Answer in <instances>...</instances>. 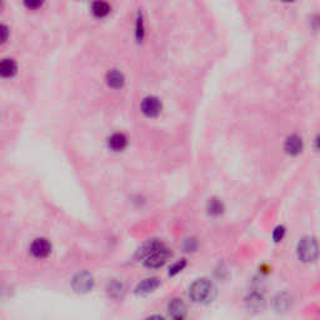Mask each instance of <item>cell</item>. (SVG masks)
I'll list each match as a JSON object with an SVG mask.
<instances>
[{
	"instance_id": "d4e9b609",
	"label": "cell",
	"mask_w": 320,
	"mask_h": 320,
	"mask_svg": "<svg viewBox=\"0 0 320 320\" xmlns=\"http://www.w3.org/2000/svg\"><path fill=\"white\" fill-rule=\"evenodd\" d=\"M284 2H293V0H284Z\"/></svg>"
},
{
	"instance_id": "30bf717a",
	"label": "cell",
	"mask_w": 320,
	"mask_h": 320,
	"mask_svg": "<svg viewBox=\"0 0 320 320\" xmlns=\"http://www.w3.org/2000/svg\"><path fill=\"white\" fill-rule=\"evenodd\" d=\"M168 311L171 318L183 319L186 315V306L184 301L179 298H174L169 301Z\"/></svg>"
},
{
	"instance_id": "6da1fadb",
	"label": "cell",
	"mask_w": 320,
	"mask_h": 320,
	"mask_svg": "<svg viewBox=\"0 0 320 320\" xmlns=\"http://www.w3.org/2000/svg\"><path fill=\"white\" fill-rule=\"evenodd\" d=\"M217 288L206 278L198 279L189 286V298L191 301L196 304H208L215 298Z\"/></svg>"
},
{
	"instance_id": "2e32d148",
	"label": "cell",
	"mask_w": 320,
	"mask_h": 320,
	"mask_svg": "<svg viewBox=\"0 0 320 320\" xmlns=\"http://www.w3.org/2000/svg\"><path fill=\"white\" fill-rule=\"evenodd\" d=\"M274 303H275V308L278 309L279 311L286 310V309L289 308V305H290V298H289L286 294H280V295L276 296Z\"/></svg>"
},
{
	"instance_id": "ac0fdd59",
	"label": "cell",
	"mask_w": 320,
	"mask_h": 320,
	"mask_svg": "<svg viewBox=\"0 0 320 320\" xmlns=\"http://www.w3.org/2000/svg\"><path fill=\"white\" fill-rule=\"evenodd\" d=\"M22 2L28 10H39L43 8L45 0H22Z\"/></svg>"
},
{
	"instance_id": "7a4b0ae2",
	"label": "cell",
	"mask_w": 320,
	"mask_h": 320,
	"mask_svg": "<svg viewBox=\"0 0 320 320\" xmlns=\"http://www.w3.org/2000/svg\"><path fill=\"white\" fill-rule=\"evenodd\" d=\"M296 253H298L299 260H301L303 263L315 262L316 258H318V242H316L315 238H303L298 243Z\"/></svg>"
},
{
	"instance_id": "ba28073f",
	"label": "cell",
	"mask_w": 320,
	"mask_h": 320,
	"mask_svg": "<svg viewBox=\"0 0 320 320\" xmlns=\"http://www.w3.org/2000/svg\"><path fill=\"white\" fill-rule=\"evenodd\" d=\"M160 285V279L157 276H152V278H147L144 280L140 281L135 288V293L138 295H148V294L153 293L158 286Z\"/></svg>"
},
{
	"instance_id": "52a82bcc",
	"label": "cell",
	"mask_w": 320,
	"mask_h": 320,
	"mask_svg": "<svg viewBox=\"0 0 320 320\" xmlns=\"http://www.w3.org/2000/svg\"><path fill=\"white\" fill-rule=\"evenodd\" d=\"M18 73V63L12 58L0 59V78L12 79Z\"/></svg>"
},
{
	"instance_id": "4fadbf2b",
	"label": "cell",
	"mask_w": 320,
	"mask_h": 320,
	"mask_svg": "<svg viewBox=\"0 0 320 320\" xmlns=\"http://www.w3.org/2000/svg\"><path fill=\"white\" fill-rule=\"evenodd\" d=\"M125 78L122 71L119 70H110L106 74V84L108 86L113 89H120L124 86Z\"/></svg>"
},
{
	"instance_id": "277c9868",
	"label": "cell",
	"mask_w": 320,
	"mask_h": 320,
	"mask_svg": "<svg viewBox=\"0 0 320 320\" xmlns=\"http://www.w3.org/2000/svg\"><path fill=\"white\" fill-rule=\"evenodd\" d=\"M94 286V278L88 271L79 273L75 278L73 279V289L76 293H88L93 289Z\"/></svg>"
},
{
	"instance_id": "9c48e42d",
	"label": "cell",
	"mask_w": 320,
	"mask_h": 320,
	"mask_svg": "<svg viewBox=\"0 0 320 320\" xmlns=\"http://www.w3.org/2000/svg\"><path fill=\"white\" fill-rule=\"evenodd\" d=\"M303 140L299 135H290V137L286 139L285 145H284V149H285L286 154L291 155V157H296V155L300 154L303 152Z\"/></svg>"
},
{
	"instance_id": "44dd1931",
	"label": "cell",
	"mask_w": 320,
	"mask_h": 320,
	"mask_svg": "<svg viewBox=\"0 0 320 320\" xmlns=\"http://www.w3.org/2000/svg\"><path fill=\"white\" fill-rule=\"evenodd\" d=\"M183 247L185 252H195L196 248H198V242H196L195 238H188L184 242Z\"/></svg>"
},
{
	"instance_id": "5b68a950",
	"label": "cell",
	"mask_w": 320,
	"mask_h": 320,
	"mask_svg": "<svg viewBox=\"0 0 320 320\" xmlns=\"http://www.w3.org/2000/svg\"><path fill=\"white\" fill-rule=\"evenodd\" d=\"M30 253L38 259H44L52 253V244L45 238H38L30 247Z\"/></svg>"
},
{
	"instance_id": "603a6c76",
	"label": "cell",
	"mask_w": 320,
	"mask_h": 320,
	"mask_svg": "<svg viewBox=\"0 0 320 320\" xmlns=\"http://www.w3.org/2000/svg\"><path fill=\"white\" fill-rule=\"evenodd\" d=\"M143 37H144V25H143V19L139 18L137 22V39L140 42Z\"/></svg>"
},
{
	"instance_id": "8992f818",
	"label": "cell",
	"mask_w": 320,
	"mask_h": 320,
	"mask_svg": "<svg viewBox=\"0 0 320 320\" xmlns=\"http://www.w3.org/2000/svg\"><path fill=\"white\" fill-rule=\"evenodd\" d=\"M161 103L155 96H147L142 101V112L143 114L149 118H155L161 113Z\"/></svg>"
},
{
	"instance_id": "9a60e30c",
	"label": "cell",
	"mask_w": 320,
	"mask_h": 320,
	"mask_svg": "<svg viewBox=\"0 0 320 320\" xmlns=\"http://www.w3.org/2000/svg\"><path fill=\"white\" fill-rule=\"evenodd\" d=\"M206 210H208V214L211 215V217H220L225 210L224 203L218 198L209 199L208 204H206Z\"/></svg>"
},
{
	"instance_id": "5bb4252c",
	"label": "cell",
	"mask_w": 320,
	"mask_h": 320,
	"mask_svg": "<svg viewBox=\"0 0 320 320\" xmlns=\"http://www.w3.org/2000/svg\"><path fill=\"white\" fill-rule=\"evenodd\" d=\"M161 247H164V244L160 242V240H157V239L149 240V242L145 243V244L143 245V247L140 248L139 250H138L137 257L138 258H147L148 255L152 254L153 252H155V250H158Z\"/></svg>"
},
{
	"instance_id": "e0dca14e",
	"label": "cell",
	"mask_w": 320,
	"mask_h": 320,
	"mask_svg": "<svg viewBox=\"0 0 320 320\" xmlns=\"http://www.w3.org/2000/svg\"><path fill=\"white\" fill-rule=\"evenodd\" d=\"M248 305H249V308H253V309H258V308H262L263 303H264V300H263V296L260 295V294H257V293H253L252 295L248 298L247 300Z\"/></svg>"
},
{
	"instance_id": "cb8c5ba5",
	"label": "cell",
	"mask_w": 320,
	"mask_h": 320,
	"mask_svg": "<svg viewBox=\"0 0 320 320\" xmlns=\"http://www.w3.org/2000/svg\"><path fill=\"white\" fill-rule=\"evenodd\" d=\"M4 8V0H0V10Z\"/></svg>"
},
{
	"instance_id": "3957f363",
	"label": "cell",
	"mask_w": 320,
	"mask_h": 320,
	"mask_svg": "<svg viewBox=\"0 0 320 320\" xmlns=\"http://www.w3.org/2000/svg\"><path fill=\"white\" fill-rule=\"evenodd\" d=\"M171 252L168 248L164 245V247L159 248L158 250L153 252L152 254L148 255L147 258H144V265L149 269H158L163 267L166 262L171 258Z\"/></svg>"
},
{
	"instance_id": "d6986e66",
	"label": "cell",
	"mask_w": 320,
	"mask_h": 320,
	"mask_svg": "<svg viewBox=\"0 0 320 320\" xmlns=\"http://www.w3.org/2000/svg\"><path fill=\"white\" fill-rule=\"evenodd\" d=\"M10 28L4 23H0V45L5 44L9 40Z\"/></svg>"
},
{
	"instance_id": "ffe728a7",
	"label": "cell",
	"mask_w": 320,
	"mask_h": 320,
	"mask_svg": "<svg viewBox=\"0 0 320 320\" xmlns=\"http://www.w3.org/2000/svg\"><path fill=\"white\" fill-rule=\"evenodd\" d=\"M185 265H186V262L184 259H181V260H179V262H176L175 264L171 265L170 269H169V275H170V276L176 275V274L180 273V271L183 270L184 268H185Z\"/></svg>"
},
{
	"instance_id": "7c38bea8",
	"label": "cell",
	"mask_w": 320,
	"mask_h": 320,
	"mask_svg": "<svg viewBox=\"0 0 320 320\" xmlns=\"http://www.w3.org/2000/svg\"><path fill=\"white\" fill-rule=\"evenodd\" d=\"M128 145V138L125 137L123 133H114L112 137L108 139V147L113 150V152H122L127 148Z\"/></svg>"
},
{
	"instance_id": "7402d4cb",
	"label": "cell",
	"mask_w": 320,
	"mask_h": 320,
	"mask_svg": "<svg viewBox=\"0 0 320 320\" xmlns=\"http://www.w3.org/2000/svg\"><path fill=\"white\" fill-rule=\"evenodd\" d=\"M284 235H285V228H284L283 225H279V227H276L273 232L274 242H276V243L281 242L284 238Z\"/></svg>"
},
{
	"instance_id": "8fae6325",
	"label": "cell",
	"mask_w": 320,
	"mask_h": 320,
	"mask_svg": "<svg viewBox=\"0 0 320 320\" xmlns=\"http://www.w3.org/2000/svg\"><path fill=\"white\" fill-rule=\"evenodd\" d=\"M90 10L94 17L98 18V19H103V18H105L110 14L112 7H110V4L106 0H95L91 4Z\"/></svg>"
}]
</instances>
